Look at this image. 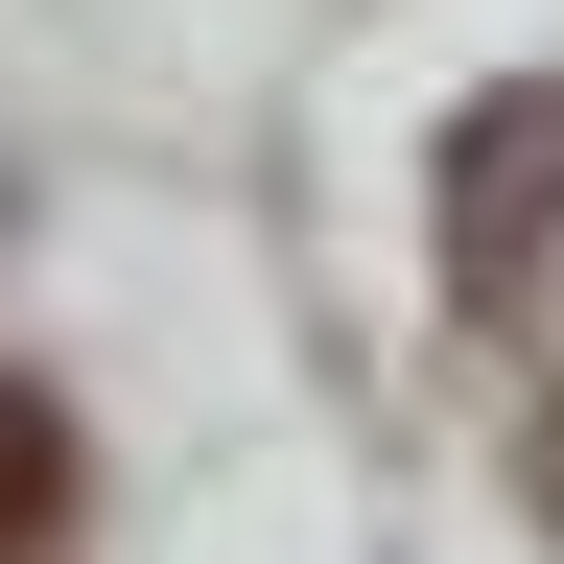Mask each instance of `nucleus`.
Returning a JSON list of instances; mask_svg holds the SVG:
<instances>
[{
  "label": "nucleus",
  "mask_w": 564,
  "mask_h": 564,
  "mask_svg": "<svg viewBox=\"0 0 564 564\" xmlns=\"http://www.w3.org/2000/svg\"><path fill=\"white\" fill-rule=\"evenodd\" d=\"M564 259V95H470L447 118V306H518Z\"/></svg>",
  "instance_id": "obj_1"
},
{
  "label": "nucleus",
  "mask_w": 564,
  "mask_h": 564,
  "mask_svg": "<svg viewBox=\"0 0 564 564\" xmlns=\"http://www.w3.org/2000/svg\"><path fill=\"white\" fill-rule=\"evenodd\" d=\"M0 564H70V400L0 377Z\"/></svg>",
  "instance_id": "obj_2"
}]
</instances>
